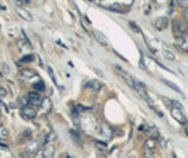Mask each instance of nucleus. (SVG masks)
Returning a JSON list of instances; mask_svg holds the SVG:
<instances>
[{"label":"nucleus","mask_w":188,"mask_h":158,"mask_svg":"<svg viewBox=\"0 0 188 158\" xmlns=\"http://www.w3.org/2000/svg\"><path fill=\"white\" fill-rule=\"evenodd\" d=\"M161 81L164 82V83L167 85L168 87H171V89H174V90H175V92H178V93H182V92H181V89H180V87L177 86V85H174V83H171V82H168L167 79H161Z\"/></svg>","instance_id":"21"},{"label":"nucleus","mask_w":188,"mask_h":158,"mask_svg":"<svg viewBox=\"0 0 188 158\" xmlns=\"http://www.w3.org/2000/svg\"><path fill=\"white\" fill-rule=\"evenodd\" d=\"M100 133H102L105 137L110 138L112 137V127L108 126V124H102V126H100Z\"/></svg>","instance_id":"15"},{"label":"nucleus","mask_w":188,"mask_h":158,"mask_svg":"<svg viewBox=\"0 0 188 158\" xmlns=\"http://www.w3.org/2000/svg\"><path fill=\"white\" fill-rule=\"evenodd\" d=\"M9 137V131H7L6 127L0 126V140H4V138Z\"/></svg>","instance_id":"23"},{"label":"nucleus","mask_w":188,"mask_h":158,"mask_svg":"<svg viewBox=\"0 0 188 158\" xmlns=\"http://www.w3.org/2000/svg\"><path fill=\"white\" fill-rule=\"evenodd\" d=\"M17 14L21 17V18L27 20V21H30V20L33 18L31 14H30V11L26 10V8H23V7H17Z\"/></svg>","instance_id":"14"},{"label":"nucleus","mask_w":188,"mask_h":158,"mask_svg":"<svg viewBox=\"0 0 188 158\" xmlns=\"http://www.w3.org/2000/svg\"><path fill=\"white\" fill-rule=\"evenodd\" d=\"M85 87L91 89L92 92H99V90L102 89V83H100L99 81H89L85 83Z\"/></svg>","instance_id":"7"},{"label":"nucleus","mask_w":188,"mask_h":158,"mask_svg":"<svg viewBox=\"0 0 188 158\" xmlns=\"http://www.w3.org/2000/svg\"><path fill=\"white\" fill-rule=\"evenodd\" d=\"M146 135H147L148 138H151V140H157V138H158V130L154 126H148V127H146Z\"/></svg>","instance_id":"8"},{"label":"nucleus","mask_w":188,"mask_h":158,"mask_svg":"<svg viewBox=\"0 0 188 158\" xmlns=\"http://www.w3.org/2000/svg\"><path fill=\"white\" fill-rule=\"evenodd\" d=\"M57 138V134H54V133H50V134H47V138H46V144H51L52 141Z\"/></svg>","instance_id":"25"},{"label":"nucleus","mask_w":188,"mask_h":158,"mask_svg":"<svg viewBox=\"0 0 188 158\" xmlns=\"http://www.w3.org/2000/svg\"><path fill=\"white\" fill-rule=\"evenodd\" d=\"M154 24H156L157 30H164V28L168 25V18L167 17H158V18L154 21Z\"/></svg>","instance_id":"10"},{"label":"nucleus","mask_w":188,"mask_h":158,"mask_svg":"<svg viewBox=\"0 0 188 158\" xmlns=\"http://www.w3.org/2000/svg\"><path fill=\"white\" fill-rule=\"evenodd\" d=\"M33 89L40 90V92H44V89H46V86H44V82H43V81H38L37 83L33 85Z\"/></svg>","instance_id":"22"},{"label":"nucleus","mask_w":188,"mask_h":158,"mask_svg":"<svg viewBox=\"0 0 188 158\" xmlns=\"http://www.w3.org/2000/svg\"><path fill=\"white\" fill-rule=\"evenodd\" d=\"M19 103H20L21 107H26L27 103H29V99H27V97H20V99H19Z\"/></svg>","instance_id":"27"},{"label":"nucleus","mask_w":188,"mask_h":158,"mask_svg":"<svg viewBox=\"0 0 188 158\" xmlns=\"http://www.w3.org/2000/svg\"><path fill=\"white\" fill-rule=\"evenodd\" d=\"M44 151V158H52V155H54V147H52V144H44V147H41Z\"/></svg>","instance_id":"11"},{"label":"nucleus","mask_w":188,"mask_h":158,"mask_svg":"<svg viewBox=\"0 0 188 158\" xmlns=\"http://www.w3.org/2000/svg\"><path fill=\"white\" fill-rule=\"evenodd\" d=\"M40 109H41V112H43L44 114L50 113V110H51V102H50V99H48V97H46L43 102H41Z\"/></svg>","instance_id":"13"},{"label":"nucleus","mask_w":188,"mask_h":158,"mask_svg":"<svg viewBox=\"0 0 188 158\" xmlns=\"http://www.w3.org/2000/svg\"><path fill=\"white\" fill-rule=\"evenodd\" d=\"M94 34H95V38L98 40V42H100L102 45H105V47H108L109 45V41H108V38H106L105 35H103L100 31H98V30H95L94 31Z\"/></svg>","instance_id":"12"},{"label":"nucleus","mask_w":188,"mask_h":158,"mask_svg":"<svg viewBox=\"0 0 188 158\" xmlns=\"http://www.w3.org/2000/svg\"><path fill=\"white\" fill-rule=\"evenodd\" d=\"M81 127L85 130V133L94 134L98 130V121L92 114L85 113V114H82V117H81Z\"/></svg>","instance_id":"1"},{"label":"nucleus","mask_w":188,"mask_h":158,"mask_svg":"<svg viewBox=\"0 0 188 158\" xmlns=\"http://www.w3.org/2000/svg\"><path fill=\"white\" fill-rule=\"evenodd\" d=\"M34 158H44V151H43V148H40L37 152L34 154Z\"/></svg>","instance_id":"28"},{"label":"nucleus","mask_w":188,"mask_h":158,"mask_svg":"<svg viewBox=\"0 0 188 158\" xmlns=\"http://www.w3.org/2000/svg\"><path fill=\"white\" fill-rule=\"evenodd\" d=\"M156 145H157L156 140H151V138H147V140H146V143H144V148L151 150V151H154V148H156Z\"/></svg>","instance_id":"17"},{"label":"nucleus","mask_w":188,"mask_h":158,"mask_svg":"<svg viewBox=\"0 0 188 158\" xmlns=\"http://www.w3.org/2000/svg\"><path fill=\"white\" fill-rule=\"evenodd\" d=\"M31 137H33V133H31V130H29V129H24L23 131L20 133V141L30 140Z\"/></svg>","instance_id":"16"},{"label":"nucleus","mask_w":188,"mask_h":158,"mask_svg":"<svg viewBox=\"0 0 188 158\" xmlns=\"http://www.w3.org/2000/svg\"><path fill=\"white\" fill-rule=\"evenodd\" d=\"M34 59V55H24L23 58L20 59V62H31Z\"/></svg>","instance_id":"26"},{"label":"nucleus","mask_w":188,"mask_h":158,"mask_svg":"<svg viewBox=\"0 0 188 158\" xmlns=\"http://www.w3.org/2000/svg\"><path fill=\"white\" fill-rule=\"evenodd\" d=\"M129 24H130V27H132V28H133V30H136V31H137V33H140V30H139V27H137V25H136V23H134V21H130V23H129Z\"/></svg>","instance_id":"30"},{"label":"nucleus","mask_w":188,"mask_h":158,"mask_svg":"<svg viewBox=\"0 0 188 158\" xmlns=\"http://www.w3.org/2000/svg\"><path fill=\"white\" fill-rule=\"evenodd\" d=\"M0 117H2V114H0Z\"/></svg>","instance_id":"33"},{"label":"nucleus","mask_w":188,"mask_h":158,"mask_svg":"<svg viewBox=\"0 0 188 158\" xmlns=\"http://www.w3.org/2000/svg\"><path fill=\"white\" fill-rule=\"evenodd\" d=\"M173 31H174V34H175L177 37H180V35H184L185 28L178 20H174L173 21Z\"/></svg>","instance_id":"5"},{"label":"nucleus","mask_w":188,"mask_h":158,"mask_svg":"<svg viewBox=\"0 0 188 158\" xmlns=\"http://www.w3.org/2000/svg\"><path fill=\"white\" fill-rule=\"evenodd\" d=\"M27 99H29V103L34 104V106H40L41 102H43V99H41V96L38 95L37 92H30L29 95H27Z\"/></svg>","instance_id":"4"},{"label":"nucleus","mask_w":188,"mask_h":158,"mask_svg":"<svg viewBox=\"0 0 188 158\" xmlns=\"http://www.w3.org/2000/svg\"><path fill=\"white\" fill-rule=\"evenodd\" d=\"M20 76L23 79H31L33 76H35V78H38V75H37V72L35 71H33V69H30V68H23V69L20 71Z\"/></svg>","instance_id":"6"},{"label":"nucleus","mask_w":188,"mask_h":158,"mask_svg":"<svg viewBox=\"0 0 188 158\" xmlns=\"http://www.w3.org/2000/svg\"><path fill=\"white\" fill-rule=\"evenodd\" d=\"M7 95V89L4 86H0V97H4Z\"/></svg>","instance_id":"29"},{"label":"nucleus","mask_w":188,"mask_h":158,"mask_svg":"<svg viewBox=\"0 0 188 158\" xmlns=\"http://www.w3.org/2000/svg\"><path fill=\"white\" fill-rule=\"evenodd\" d=\"M20 114L23 116L26 120H33V118H35V116H37V112H35V109H33L31 106H26V107H21Z\"/></svg>","instance_id":"2"},{"label":"nucleus","mask_w":188,"mask_h":158,"mask_svg":"<svg viewBox=\"0 0 188 158\" xmlns=\"http://www.w3.org/2000/svg\"><path fill=\"white\" fill-rule=\"evenodd\" d=\"M185 133H187V135H188V129H185Z\"/></svg>","instance_id":"32"},{"label":"nucleus","mask_w":188,"mask_h":158,"mask_svg":"<svg viewBox=\"0 0 188 158\" xmlns=\"http://www.w3.org/2000/svg\"><path fill=\"white\" fill-rule=\"evenodd\" d=\"M69 134L72 135V140H74L75 143L79 144V145H82V140H81V135L78 134V133L75 131V130H72V129H71V130H69Z\"/></svg>","instance_id":"18"},{"label":"nucleus","mask_w":188,"mask_h":158,"mask_svg":"<svg viewBox=\"0 0 188 158\" xmlns=\"http://www.w3.org/2000/svg\"><path fill=\"white\" fill-rule=\"evenodd\" d=\"M143 155H144V158H156V155H154V151H151V150H147V148L143 150Z\"/></svg>","instance_id":"24"},{"label":"nucleus","mask_w":188,"mask_h":158,"mask_svg":"<svg viewBox=\"0 0 188 158\" xmlns=\"http://www.w3.org/2000/svg\"><path fill=\"white\" fill-rule=\"evenodd\" d=\"M109 8H110L112 11H116V13H123V7L119 4V3H113V4L109 6Z\"/></svg>","instance_id":"20"},{"label":"nucleus","mask_w":188,"mask_h":158,"mask_svg":"<svg viewBox=\"0 0 188 158\" xmlns=\"http://www.w3.org/2000/svg\"><path fill=\"white\" fill-rule=\"evenodd\" d=\"M40 150V144H38V141H33V143H30L29 145H27V148H26V152L29 155H33V154H35V152Z\"/></svg>","instance_id":"9"},{"label":"nucleus","mask_w":188,"mask_h":158,"mask_svg":"<svg viewBox=\"0 0 188 158\" xmlns=\"http://www.w3.org/2000/svg\"><path fill=\"white\" fill-rule=\"evenodd\" d=\"M184 17H185V20L188 21V8H184Z\"/></svg>","instance_id":"31"},{"label":"nucleus","mask_w":188,"mask_h":158,"mask_svg":"<svg viewBox=\"0 0 188 158\" xmlns=\"http://www.w3.org/2000/svg\"><path fill=\"white\" fill-rule=\"evenodd\" d=\"M171 116L178 121L180 124H187V118L185 116L182 114V110L181 109H177V107H171Z\"/></svg>","instance_id":"3"},{"label":"nucleus","mask_w":188,"mask_h":158,"mask_svg":"<svg viewBox=\"0 0 188 158\" xmlns=\"http://www.w3.org/2000/svg\"><path fill=\"white\" fill-rule=\"evenodd\" d=\"M163 55H164V58L168 59V61H175V55H174V52H171V51H168V50L163 51Z\"/></svg>","instance_id":"19"}]
</instances>
